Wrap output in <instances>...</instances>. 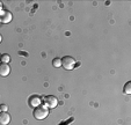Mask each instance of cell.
Wrapping results in <instances>:
<instances>
[{
    "label": "cell",
    "mask_w": 131,
    "mask_h": 125,
    "mask_svg": "<svg viewBox=\"0 0 131 125\" xmlns=\"http://www.w3.org/2000/svg\"><path fill=\"white\" fill-rule=\"evenodd\" d=\"M32 115H34L35 119L42 120V119H44V118H47L48 116H49V109H48L45 106H42V104H41V106L36 107V108L34 109Z\"/></svg>",
    "instance_id": "obj_1"
},
{
    "label": "cell",
    "mask_w": 131,
    "mask_h": 125,
    "mask_svg": "<svg viewBox=\"0 0 131 125\" xmlns=\"http://www.w3.org/2000/svg\"><path fill=\"white\" fill-rule=\"evenodd\" d=\"M42 102H43V106H45L48 109H53L58 106V100H57V97L53 96V95L44 96L43 100H42Z\"/></svg>",
    "instance_id": "obj_2"
},
{
    "label": "cell",
    "mask_w": 131,
    "mask_h": 125,
    "mask_svg": "<svg viewBox=\"0 0 131 125\" xmlns=\"http://www.w3.org/2000/svg\"><path fill=\"white\" fill-rule=\"evenodd\" d=\"M62 66L64 67L65 70L71 71V70H73L74 66H75V59H74L73 57H71V56L63 57L62 58Z\"/></svg>",
    "instance_id": "obj_3"
},
{
    "label": "cell",
    "mask_w": 131,
    "mask_h": 125,
    "mask_svg": "<svg viewBox=\"0 0 131 125\" xmlns=\"http://www.w3.org/2000/svg\"><path fill=\"white\" fill-rule=\"evenodd\" d=\"M13 19V15L8 10H1L0 12V22L1 23H9Z\"/></svg>",
    "instance_id": "obj_4"
},
{
    "label": "cell",
    "mask_w": 131,
    "mask_h": 125,
    "mask_svg": "<svg viewBox=\"0 0 131 125\" xmlns=\"http://www.w3.org/2000/svg\"><path fill=\"white\" fill-rule=\"evenodd\" d=\"M41 104H42V98L40 96L34 95L29 98V106L32 107V108H36V107L41 106Z\"/></svg>",
    "instance_id": "obj_5"
},
{
    "label": "cell",
    "mask_w": 131,
    "mask_h": 125,
    "mask_svg": "<svg viewBox=\"0 0 131 125\" xmlns=\"http://www.w3.org/2000/svg\"><path fill=\"white\" fill-rule=\"evenodd\" d=\"M10 73V67L8 64H4L1 63L0 64V75L1 76H8Z\"/></svg>",
    "instance_id": "obj_6"
},
{
    "label": "cell",
    "mask_w": 131,
    "mask_h": 125,
    "mask_svg": "<svg viewBox=\"0 0 131 125\" xmlns=\"http://www.w3.org/2000/svg\"><path fill=\"white\" fill-rule=\"evenodd\" d=\"M10 123V116L7 112H0V125H8Z\"/></svg>",
    "instance_id": "obj_7"
},
{
    "label": "cell",
    "mask_w": 131,
    "mask_h": 125,
    "mask_svg": "<svg viewBox=\"0 0 131 125\" xmlns=\"http://www.w3.org/2000/svg\"><path fill=\"white\" fill-rule=\"evenodd\" d=\"M10 61V56L7 53H4L1 54V63H4V64H8Z\"/></svg>",
    "instance_id": "obj_8"
},
{
    "label": "cell",
    "mask_w": 131,
    "mask_h": 125,
    "mask_svg": "<svg viewBox=\"0 0 131 125\" xmlns=\"http://www.w3.org/2000/svg\"><path fill=\"white\" fill-rule=\"evenodd\" d=\"M52 66L56 67V69L60 67V66H62V59H59V58H54L53 60H52Z\"/></svg>",
    "instance_id": "obj_9"
},
{
    "label": "cell",
    "mask_w": 131,
    "mask_h": 125,
    "mask_svg": "<svg viewBox=\"0 0 131 125\" xmlns=\"http://www.w3.org/2000/svg\"><path fill=\"white\" fill-rule=\"evenodd\" d=\"M124 94H126V95L131 94V82H130V81H129V82H126L125 86H124Z\"/></svg>",
    "instance_id": "obj_10"
},
{
    "label": "cell",
    "mask_w": 131,
    "mask_h": 125,
    "mask_svg": "<svg viewBox=\"0 0 131 125\" xmlns=\"http://www.w3.org/2000/svg\"><path fill=\"white\" fill-rule=\"evenodd\" d=\"M0 110L3 111V112H7V110H8L7 104H1V106H0Z\"/></svg>",
    "instance_id": "obj_11"
},
{
    "label": "cell",
    "mask_w": 131,
    "mask_h": 125,
    "mask_svg": "<svg viewBox=\"0 0 131 125\" xmlns=\"http://www.w3.org/2000/svg\"><path fill=\"white\" fill-rule=\"evenodd\" d=\"M3 3H1V1H0V12H1V10H3Z\"/></svg>",
    "instance_id": "obj_12"
},
{
    "label": "cell",
    "mask_w": 131,
    "mask_h": 125,
    "mask_svg": "<svg viewBox=\"0 0 131 125\" xmlns=\"http://www.w3.org/2000/svg\"><path fill=\"white\" fill-rule=\"evenodd\" d=\"M1 42H3V36L0 35V43H1Z\"/></svg>",
    "instance_id": "obj_13"
},
{
    "label": "cell",
    "mask_w": 131,
    "mask_h": 125,
    "mask_svg": "<svg viewBox=\"0 0 131 125\" xmlns=\"http://www.w3.org/2000/svg\"><path fill=\"white\" fill-rule=\"evenodd\" d=\"M0 61H1V54H0Z\"/></svg>",
    "instance_id": "obj_14"
},
{
    "label": "cell",
    "mask_w": 131,
    "mask_h": 125,
    "mask_svg": "<svg viewBox=\"0 0 131 125\" xmlns=\"http://www.w3.org/2000/svg\"><path fill=\"white\" fill-rule=\"evenodd\" d=\"M0 112H1V110H0Z\"/></svg>",
    "instance_id": "obj_15"
}]
</instances>
